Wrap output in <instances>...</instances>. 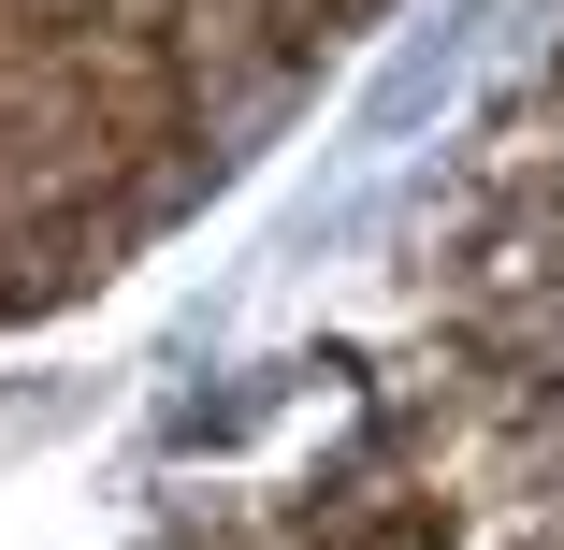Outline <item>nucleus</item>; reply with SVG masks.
I'll return each instance as SVG.
<instances>
[{
    "instance_id": "1",
    "label": "nucleus",
    "mask_w": 564,
    "mask_h": 550,
    "mask_svg": "<svg viewBox=\"0 0 564 550\" xmlns=\"http://www.w3.org/2000/svg\"><path fill=\"white\" fill-rule=\"evenodd\" d=\"M550 550H564V536H550Z\"/></svg>"
}]
</instances>
